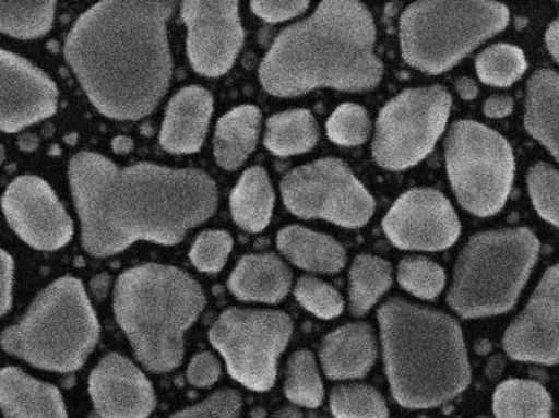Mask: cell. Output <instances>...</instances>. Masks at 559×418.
<instances>
[{
    "label": "cell",
    "instance_id": "cell-1",
    "mask_svg": "<svg viewBox=\"0 0 559 418\" xmlns=\"http://www.w3.org/2000/svg\"><path fill=\"white\" fill-rule=\"evenodd\" d=\"M68 179L82 247L97 259L141 240L176 246L218 210L216 183L200 170L147 163L120 167L82 151L69 160Z\"/></svg>",
    "mask_w": 559,
    "mask_h": 418
},
{
    "label": "cell",
    "instance_id": "cell-2",
    "mask_svg": "<svg viewBox=\"0 0 559 418\" xmlns=\"http://www.w3.org/2000/svg\"><path fill=\"white\" fill-rule=\"evenodd\" d=\"M174 2L107 0L85 10L62 46L95 110L115 121L156 110L173 77L167 22Z\"/></svg>",
    "mask_w": 559,
    "mask_h": 418
},
{
    "label": "cell",
    "instance_id": "cell-3",
    "mask_svg": "<svg viewBox=\"0 0 559 418\" xmlns=\"http://www.w3.org/2000/svg\"><path fill=\"white\" fill-rule=\"evenodd\" d=\"M374 39L373 16L364 3L321 2L311 16L280 33L259 71L262 87L283 98L321 87L370 91L383 77Z\"/></svg>",
    "mask_w": 559,
    "mask_h": 418
},
{
    "label": "cell",
    "instance_id": "cell-4",
    "mask_svg": "<svg viewBox=\"0 0 559 418\" xmlns=\"http://www.w3.org/2000/svg\"><path fill=\"white\" fill-rule=\"evenodd\" d=\"M391 394L406 409H433L472 383L462 327L436 309L390 299L378 311Z\"/></svg>",
    "mask_w": 559,
    "mask_h": 418
},
{
    "label": "cell",
    "instance_id": "cell-5",
    "mask_svg": "<svg viewBox=\"0 0 559 418\" xmlns=\"http://www.w3.org/2000/svg\"><path fill=\"white\" fill-rule=\"evenodd\" d=\"M205 306L202 286L176 266H133L115 283V319L140 363L153 373L182 365L183 337Z\"/></svg>",
    "mask_w": 559,
    "mask_h": 418
},
{
    "label": "cell",
    "instance_id": "cell-6",
    "mask_svg": "<svg viewBox=\"0 0 559 418\" xmlns=\"http://www.w3.org/2000/svg\"><path fill=\"white\" fill-rule=\"evenodd\" d=\"M100 337V324L84 283L61 276L33 299L20 321L0 335L12 357L51 373L81 370Z\"/></svg>",
    "mask_w": 559,
    "mask_h": 418
},
{
    "label": "cell",
    "instance_id": "cell-7",
    "mask_svg": "<svg viewBox=\"0 0 559 418\" xmlns=\"http://www.w3.org/2000/svg\"><path fill=\"white\" fill-rule=\"evenodd\" d=\"M540 240L528 227L486 230L466 243L450 285V308L463 319L511 311L537 265Z\"/></svg>",
    "mask_w": 559,
    "mask_h": 418
},
{
    "label": "cell",
    "instance_id": "cell-8",
    "mask_svg": "<svg viewBox=\"0 0 559 418\" xmlns=\"http://www.w3.org/2000/svg\"><path fill=\"white\" fill-rule=\"evenodd\" d=\"M509 20L511 10L499 2L411 3L400 22L404 61L426 74H443L504 32Z\"/></svg>",
    "mask_w": 559,
    "mask_h": 418
},
{
    "label": "cell",
    "instance_id": "cell-9",
    "mask_svg": "<svg viewBox=\"0 0 559 418\" xmlns=\"http://www.w3.org/2000/svg\"><path fill=\"white\" fill-rule=\"evenodd\" d=\"M450 186L468 213L489 217L504 208L515 177L511 144L498 131L473 120L450 127L445 140Z\"/></svg>",
    "mask_w": 559,
    "mask_h": 418
},
{
    "label": "cell",
    "instance_id": "cell-10",
    "mask_svg": "<svg viewBox=\"0 0 559 418\" xmlns=\"http://www.w3.org/2000/svg\"><path fill=\"white\" fill-rule=\"evenodd\" d=\"M292 334L293 321L285 312L233 308L216 319L210 342L238 383L264 393L274 387L277 361Z\"/></svg>",
    "mask_w": 559,
    "mask_h": 418
},
{
    "label": "cell",
    "instance_id": "cell-11",
    "mask_svg": "<svg viewBox=\"0 0 559 418\" xmlns=\"http://www.w3.org/2000/svg\"><path fill=\"white\" fill-rule=\"evenodd\" d=\"M452 95L440 85L407 88L378 115L373 157L388 170H406L423 163L445 131Z\"/></svg>",
    "mask_w": 559,
    "mask_h": 418
},
{
    "label": "cell",
    "instance_id": "cell-12",
    "mask_svg": "<svg viewBox=\"0 0 559 418\" xmlns=\"http://www.w3.org/2000/svg\"><path fill=\"white\" fill-rule=\"evenodd\" d=\"M282 196L295 216L324 219L347 229L364 227L374 213L373 196L338 159L316 160L286 174Z\"/></svg>",
    "mask_w": 559,
    "mask_h": 418
},
{
    "label": "cell",
    "instance_id": "cell-13",
    "mask_svg": "<svg viewBox=\"0 0 559 418\" xmlns=\"http://www.w3.org/2000/svg\"><path fill=\"white\" fill-rule=\"evenodd\" d=\"M0 205L10 229L32 249L56 252L74 237V220L41 177L13 179L3 190Z\"/></svg>",
    "mask_w": 559,
    "mask_h": 418
},
{
    "label": "cell",
    "instance_id": "cell-14",
    "mask_svg": "<svg viewBox=\"0 0 559 418\" xmlns=\"http://www.w3.org/2000/svg\"><path fill=\"white\" fill-rule=\"evenodd\" d=\"M187 28V56L190 64L205 77L225 75L235 65L242 43L238 2L187 0L180 5Z\"/></svg>",
    "mask_w": 559,
    "mask_h": 418
},
{
    "label": "cell",
    "instance_id": "cell-15",
    "mask_svg": "<svg viewBox=\"0 0 559 418\" xmlns=\"http://www.w3.org/2000/svg\"><path fill=\"white\" fill-rule=\"evenodd\" d=\"M391 243L403 250L440 252L462 232L459 214L447 196L432 189H414L396 200L383 219Z\"/></svg>",
    "mask_w": 559,
    "mask_h": 418
},
{
    "label": "cell",
    "instance_id": "cell-16",
    "mask_svg": "<svg viewBox=\"0 0 559 418\" xmlns=\"http://www.w3.org/2000/svg\"><path fill=\"white\" fill-rule=\"evenodd\" d=\"M56 82L28 59L0 48V131L20 133L58 110Z\"/></svg>",
    "mask_w": 559,
    "mask_h": 418
},
{
    "label": "cell",
    "instance_id": "cell-17",
    "mask_svg": "<svg viewBox=\"0 0 559 418\" xmlns=\"http://www.w3.org/2000/svg\"><path fill=\"white\" fill-rule=\"evenodd\" d=\"M502 347L522 363H559V263L544 273L524 311L504 332Z\"/></svg>",
    "mask_w": 559,
    "mask_h": 418
},
{
    "label": "cell",
    "instance_id": "cell-18",
    "mask_svg": "<svg viewBox=\"0 0 559 418\" xmlns=\"http://www.w3.org/2000/svg\"><path fill=\"white\" fill-rule=\"evenodd\" d=\"M88 394L100 418H150L156 407L146 374L120 354L98 361L88 377Z\"/></svg>",
    "mask_w": 559,
    "mask_h": 418
},
{
    "label": "cell",
    "instance_id": "cell-19",
    "mask_svg": "<svg viewBox=\"0 0 559 418\" xmlns=\"http://www.w3.org/2000/svg\"><path fill=\"white\" fill-rule=\"evenodd\" d=\"M213 114V97L205 88H182L174 95L160 128V146L173 154L202 150Z\"/></svg>",
    "mask_w": 559,
    "mask_h": 418
},
{
    "label": "cell",
    "instance_id": "cell-20",
    "mask_svg": "<svg viewBox=\"0 0 559 418\" xmlns=\"http://www.w3.org/2000/svg\"><path fill=\"white\" fill-rule=\"evenodd\" d=\"M321 365L331 380H360L367 377L378 357L373 329L365 322L347 324L325 335Z\"/></svg>",
    "mask_w": 559,
    "mask_h": 418
},
{
    "label": "cell",
    "instance_id": "cell-21",
    "mask_svg": "<svg viewBox=\"0 0 559 418\" xmlns=\"http://www.w3.org/2000/svg\"><path fill=\"white\" fill-rule=\"evenodd\" d=\"M0 413L3 418H68L58 387L13 367L0 370Z\"/></svg>",
    "mask_w": 559,
    "mask_h": 418
},
{
    "label": "cell",
    "instance_id": "cell-22",
    "mask_svg": "<svg viewBox=\"0 0 559 418\" xmlns=\"http://www.w3.org/2000/svg\"><path fill=\"white\" fill-rule=\"evenodd\" d=\"M292 272L274 253L246 255L229 276V291L246 302L275 304L292 289Z\"/></svg>",
    "mask_w": 559,
    "mask_h": 418
},
{
    "label": "cell",
    "instance_id": "cell-23",
    "mask_svg": "<svg viewBox=\"0 0 559 418\" xmlns=\"http://www.w3.org/2000/svg\"><path fill=\"white\" fill-rule=\"evenodd\" d=\"M525 130L559 163V74L538 69L532 74L525 97Z\"/></svg>",
    "mask_w": 559,
    "mask_h": 418
},
{
    "label": "cell",
    "instance_id": "cell-24",
    "mask_svg": "<svg viewBox=\"0 0 559 418\" xmlns=\"http://www.w3.org/2000/svg\"><path fill=\"white\" fill-rule=\"evenodd\" d=\"M277 247L293 265L306 272L337 273L347 260V253L337 240L301 226L280 230Z\"/></svg>",
    "mask_w": 559,
    "mask_h": 418
},
{
    "label": "cell",
    "instance_id": "cell-25",
    "mask_svg": "<svg viewBox=\"0 0 559 418\" xmlns=\"http://www.w3.org/2000/svg\"><path fill=\"white\" fill-rule=\"evenodd\" d=\"M261 110L242 105L223 115L215 133V159L219 167L236 170L248 160L258 146Z\"/></svg>",
    "mask_w": 559,
    "mask_h": 418
},
{
    "label": "cell",
    "instance_id": "cell-26",
    "mask_svg": "<svg viewBox=\"0 0 559 418\" xmlns=\"http://www.w3.org/2000/svg\"><path fill=\"white\" fill-rule=\"evenodd\" d=\"M275 193L271 177L262 167L242 174L231 193L233 219L248 232H261L271 224Z\"/></svg>",
    "mask_w": 559,
    "mask_h": 418
},
{
    "label": "cell",
    "instance_id": "cell-27",
    "mask_svg": "<svg viewBox=\"0 0 559 418\" xmlns=\"http://www.w3.org/2000/svg\"><path fill=\"white\" fill-rule=\"evenodd\" d=\"M319 140L318 121L308 110H288L269 118L265 147L280 157L305 154Z\"/></svg>",
    "mask_w": 559,
    "mask_h": 418
},
{
    "label": "cell",
    "instance_id": "cell-28",
    "mask_svg": "<svg viewBox=\"0 0 559 418\" xmlns=\"http://www.w3.org/2000/svg\"><path fill=\"white\" fill-rule=\"evenodd\" d=\"M492 413L496 418H551L554 401L544 384L512 378L496 387Z\"/></svg>",
    "mask_w": 559,
    "mask_h": 418
},
{
    "label": "cell",
    "instance_id": "cell-29",
    "mask_svg": "<svg viewBox=\"0 0 559 418\" xmlns=\"http://www.w3.org/2000/svg\"><path fill=\"white\" fill-rule=\"evenodd\" d=\"M393 285V268L388 260L374 255H358L350 268V311L365 315Z\"/></svg>",
    "mask_w": 559,
    "mask_h": 418
},
{
    "label": "cell",
    "instance_id": "cell-30",
    "mask_svg": "<svg viewBox=\"0 0 559 418\" xmlns=\"http://www.w3.org/2000/svg\"><path fill=\"white\" fill-rule=\"evenodd\" d=\"M56 7L51 2H0V33L16 39L43 38L55 25Z\"/></svg>",
    "mask_w": 559,
    "mask_h": 418
},
{
    "label": "cell",
    "instance_id": "cell-31",
    "mask_svg": "<svg viewBox=\"0 0 559 418\" xmlns=\"http://www.w3.org/2000/svg\"><path fill=\"white\" fill-rule=\"evenodd\" d=\"M285 396L295 406L316 409L324 401V384L318 361L309 350H299L286 367Z\"/></svg>",
    "mask_w": 559,
    "mask_h": 418
},
{
    "label": "cell",
    "instance_id": "cell-32",
    "mask_svg": "<svg viewBox=\"0 0 559 418\" xmlns=\"http://www.w3.org/2000/svg\"><path fill=\"white\" fill-rule=\"evenodd\" d=\"M525 52L519 46L499 43L479 52L476 74L483 84L491 87H511L527 72Z\"/></svg>",
    "mask_w": 559,
    "mask_h": 418
},
{
    "label": "cell",
    "instance_id": "cell-33",
    "mask_svg": "<svg viewBox=\"0 0 559 418\" xmlns=\"http://www.w3.org/2000/svg\"><path fill=\"white\" fill-rule=\"evenodd\" d=\"M331 413L335 418H388L386 401L368 384H344L331 394Z\"/></svg>",
    "mask_w": 559,
    "mask_h": 418
},
{
    "label": "cell",
    "instance_id": "cell-34",
    "mask_svg": "<svg viewBox=\"0 0 559 418\" xmlns=\"http://www.w3.org/2000/svg\"><path fill=\"white\" fill-rule=\"evenodd\" d=\"M397 283L409 295L432 301L445 289V270L426 256H411L397 266Z\"/></svg>",
    "mask_w": 559,
    "mask_h": 418
},
{
    "label": "cell",
    "instance_id": "cell-35",
    "mask_svg": "<svg viewBox=\"0 0 559 418\" xmlns=\"http://www.w3.org/2000/svg\"><path fill=\"white\" fill-rule=\"evenodd\" d=\"M329 140L338 146L354 147L367 143L371 134V120L361 105L344 104L325 123Z\"/></svg>",
    "mask_w": 559,
    "mask_h": 418
},
{
    "label": "cell",
    "instance_id": "cell-36",
    "mask_svg": "<svg viewBox=\"0 0 559 418\" xmlns=\"http://www.w3.org/2000/svg\"><path fill=\"white\" fill-rule=\"evenodd\" d=\"M527 189L538 216L559 227V172L545 163L535 164L527 174Z\"/></svg>",
    "mask_w": 559,
    "mask_h": 418
},
{
    "label": "cell",
    "instance_id": "cell-37",
    "mask_svg": "<svg viewBox=\"0 0 559 418\" xmlns=\"http://www.w3.org/2000/svg\"><path fill=\"white\" fill-rule=\"evenodd\" d=\"M295 298L301 308L324 321L338 318L344 312V298L341 292L334 286L312 276H302L296 283Z\"/></svg>",
    "mask_w": 559,
    "mask_h": 418
},
{
    "label": "cell",
    "instance_id": "cell-38",
    "mask_svg": "<svg viewBox=\"0 0 559 418\" xmlns=\"http://www.w3.org/2000/svg\"><path fill=\"white\" fill-rule=\"evenodd\" d=\"M231 234L225 230H205L197 237L190 250V262L199 272L218 273L225 268L233 252Z\"/></svg>",
    "mask_w": 559,
    "mask_h": 418
},
{
    "label": "cell",
    "instance_id": "cell-39",
    "mask_svg": "<svg viewBox=\"0 0 559 418\" xmlns=\"http://www.w3.org/2000/svg\"><path fill=\"white\" fill-rule=\"evenodd\" d=\"M242 401L236 391L222 390L195 406L180 410L170 418H239Z\"/></svg>",
    "mask_w": 559,
    "mask_h": 418
},
{
    "label": "cell",
    "instance_id": "cell-40",
    "mask_svg": "<svg viewBox=\"0 0 559 418\" xmlns=\"http://www.w3.org/2000/svg\"><path fill=\"white\" fill-rule=\"evenodd\" d=\"M308 9L309 2H305V0H289V2H269V0L264 2V0H258V2L251 3L252 12L259 19L265 20L269 23L286 22V20L301 15Z\"/></svg>",
    "mask_w": 559,
    "mask_h": 418
},
{
    "label": "cell",
    "instance_id": "cell-41",
    "mask_svg": "<svg viewBox=\"0 0 559 418\" xmlns=\"http://www.w3.org/2000/svg\"><path fill=\"white\" fill-rule=\"evenodd\" d=\"M222 377V365L215 355L203 351V354L193 357L190 361L189 370H187V378L189 383L195 387H210L216 383Z\"/></svg>",
    "mask_w": 559,
    "mask_h": 418
},
{
    "label": "cell",
    "instance_id": "cell-42",
    "mask_svg": "<svg viewBox=\"0 0 559 418\" xmlns=\"http://www.w3.org/2000/svg\"><path fill=\"white\" fill-rule=\"evenodd\" d=\"M15 262L7 250L0 249V318L12 309Z\"/></svg>",
    "mask_w": 559,
    "mask_h": 418
},
{
    "label": "cell",
    "instance_id": "cell-43",
    "mask_svg": "<svg viewBox=\"0 0 559 418\" xmlns=\"http://www.w3.org/2000/svg\"><path fill=\"white\" fill-rule=\"evenodd\" d=\"M514 108V100H512L509 95H491V97L485 101L483 111H485L488 118H506L512 115Z\"/></svg>",
    "mask_w": 559,
    "mask_h": 418
},
{
    "label": "cell",
    "instance_id": "cell-44",
    "mask_svg": "<svg viewBox=\"0 0 559 418\" xmlns=\"http://www.w3.org/2000/svg\"><path fill=\"white\" fill-rule=\"evenodd\" d=\"M545 45L559 64V19L548 25L545 32Z\"/></svg>",
    "mask_w": 559,
    "mask_h": 418
},
{
    "label": "cell",
    "instance_id": "cell-45",
    "mask_svg": "<svg viewBox=\"0 0 559 418\" xmlns=\"http://www.w3.org/2000/svg\"><path fill=\"white\" fill-rule=\"evenodd\" d=\"M455 87L463 100H475V98L478 97V85H476L473 79L460 77L459 81H456Z\"/></svg>",
    "mask_w": 559,
    "mask_h": 418
},
{
    "label": "cell",
    "instance_id": "cell-46",
    "mask_svg": "<svg viewBox=\"0 0 559 418\" xmlns=\"http://www.w3.org/2000/svg\"><path fill=\"white\" fill-rule=\"evenodd\" d=\"M271 418H302V414L301 410L296 409V407L288 406L277 410Z\"/></svg>",
    "mask_w": 559,
    "mask_h": 418
}]
</instances>
